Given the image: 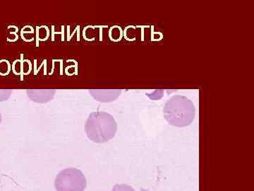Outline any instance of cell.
Masks as SVG:
<instances>
[{"mask_svg": "<svg viewBox=\"0 0 254 191\" xmlns=\"http://www.w3.org/2000/svg\"><path fill=\"white\" fill-rule=\"evenodd\" d=\"M90 95L98 101L102 103H110L116 100L122 93V90H91Z\"/></svg>", "mask_w": 254, "mask_h": 191, "instance_id": "cell-4", "label": "cell"}, {"mask_svg": "<svg viewBox=\"0 0 254 191\" xmlns=\"http://www.w3.org/2000/svg\"><path fill=\"white\" fill-rule=\"evenodd\" d=\"M1 123V113H0V124Z\"/></svg>", "mask_w": 254, "mask_h": 191, "instance_id": "cell-9", "label": "cell"}, {"mask_svg": "<svg viewBox=\"0 0 254 191\" xmlns=\"http://www.w3.org/2000/svg\"><path fill=\"white\" fill-rule=\"evenodd\" d=\"M112 191H135V190L127 184H117L114 187Z\"/></svg>", "mask_w": 254, "mask_h": 191, "instance_id": "cell-7", "label": "cell"}, {"mask_svg": "<svg viewBox=\"0 0 254 191\" xmlns=\"http://www.w3.org/2000/svg\"><path fill=\"white\" fill-rule=\"evenodd\" d=\"M86 186V177L76 168L64 169L55 179V187L57 191H84Z\"/></svg>", "mask_w": 254, "mask_h": 191, "instance_id": "cell-3", "label": "cell"}, {"mask_svg": "<svg viewBox=\"0 0 254 191\" xmlns=\"http://www.w3.org/2000/svg\"><path fill=\"white\" fill-rule=\"evenodd\" d=\"M11 93H12V90H0V101H4L9 99Z\"/></svg>", "mask_w": 254, "mask_h": 191, "instance_id": "cell-8", "label": "cell"}, {"mask_svg": "<svg viewBox=\"0 0 254 191\" xmlns=\"http://www.w3.org/2000/svg\"><path fill=\"white\" fill-rule=\"evenodd\" d=\"M164 117L170 125L183 127L190 125L195 118L193 102L186 96L175 95L167 100L163 108Z\"/></svg>", "mask_w": 254, "mask_h": 191, "instance_id": "cell-1", "label": "cell"}, {"mask_svg": "<svg viewBox=\"0 0 254 191\" xmlns=\"http://www.w3.org/2000/svg\"><path fill=\"white\" fill-rule=\"evenodd\" d=\"M87 137L95 143H105L111 140L118 131V123L111 114L106 112H94L85 124Z\"/></svg>", "mask_w": 254, "mask_h": 191, "instance_id": "cell-2", "label": "cell"}, {"mask_svg": "<svg viewBox=\"0 0 254 191\" xmlns=\"http://www.w3.org/2000/svg\"><path fill=\"white\" fill-rule=\"evenodd\" d=\"M28 98L38 103H46L54 98L56 91L54 90H29L26 92Z\"/></svg>", "mask_w": 254, "mask_h": 191, "instance_id": "cell-5", "label": "cell"}, {"mask_svg": "<svg viewBox=\"0 0 254 191\" xmlns=\"http://www.w3.org/2000/svg\"><path fill=\"white\" fill-rule=\"evenodd\" d=\"M11 70V65L6 60L0 61V75H6L9 73Z\"/></svg>", "mask_w": 254, "mask_h": 191, "instance_id": "cell-6", "label": "cell"}]
</instances>
